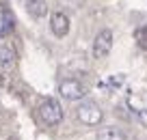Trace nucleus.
Here are the masks:
<instances>
[{
	"instance_id": "obj_1",
	"label": "nucleus",
	"mask_w": 147,
	"mask_h": 140,
	"mask_svg": "<svg viewBox=\"0 0 147 140\" xmlns=\"http://www.w3.org/2000/svg\"><path fill=\"white\" fill-rule=\"evenodd\" d=\"M37 110H39V117H41V121L46 123V125H59V123L63 121V106H61V101L54 99V97L43 99Z\"/></svg>"
},
{
	"instance_id": "obj_2",
	"label": "nucleus",
	"mask_w": 147,
	"mask_h": 140,
	"mask_svg": "<svg viewBox=\"0 0 147 140\" xmlns=\"http://www.w3.org/2000/svg\"><path fill=\"white\" fill-rule=\"evenodd\" d=\"M113 41H115V37H113V30H110V28H102V30L95 35V39H93V45H91L93 58H97V60L106 58V56L110 54V50H113Z\"/></svg>"
},
{
	"instance_id": "obj_3",
	"label": "nucleus",
	"mask_w": 147,
	"mask_h": 140,
	"mask_svg": "<svg viewBox=\"0 0 147 140\" xmlns=\"http://www.w3.org/2000/svg\"><path fill=\"white\" fill-rule=\"evenodd\" d=\"M76 114H78V121L84 123V125H100L102 119H104L102 108L95 104V101H91V99L82 101V104L78 106V110H76Z\"/></svg>"
},
{
	"instance_id": "obj_4",
	"label": "nucleus",
	"mask_w": 147,
	"mask_h": 140,
	"mask_svg": "<svg viewBox=\"0 0 147 140\" xmlns=\"http://www.w3.org/2000/svg\"><path fill=\"white\" fill-rule=\"evenodd\" d=\"M59 93L67 101H80V99H84V95H87V86H84L80 80H76V78H67V80H63L59 84Z\"/></svg>"
},
{
	"instance_id": "obj_5",
	"label": "nucleus",
	"mask_w": 147,
	"mask_h": 140,
	"mask_svg": "<svg viewBox=\"0 0 147 140\" xmlns=\"http://www.w3.org/2000/svg\"><path fill=\"white\" fill-rule=\"evenodd\" d=\"M50 30L54 37H65L69 32V17L63 11H54L50 15Z\"/></svg>"
},
{
	"instance_id": "obj_6",
	"label": "nucleus",
	"mask_w": 147,
	"mask_h": 140,
	"mask_svg": "<svg viewBox=\"0 0 147 140\" xmlns=\"http://www.w3.org/2000/svg\"><path fill=\"white\" fill-rule=\"evenodd\" d=\"M15 50L11 48L9 43H2L0 45V69L2 71H9V69L15 67Z\"/></svg>"
},
{
	"instance_id": "obj_7",
	"label": "nucleus",
	"mask_w": 147,
	"mask_h": 140,
	"mask_svg": "<svg viewBox=\"0 0 147 140\" xmlns=\"http://www.w3.org/2000/svg\"><path fill=\"white\" fill-rule=\"evenodd\" d=\"M24 9H26V13L30 15V17H35V19L43 17V15L48 13L46 0H26V2H24Z\"/></svg>"
},
{
	"instance_id": "obj_8",
	"label": "nucleus",
	"mask_w": 147,
	"mask_h": 140,
	"mask_svg": "<svg viewBox=\"0 0 147 140\" xmlns=\"http://www.w3.org/2000/svg\"><path fill=\"white\" fill-rule=\"evenodd\" d=\"M13 30V15L5 5H0V37L9 35Z\"/></svg>"
},
{
	"instance_id": "obj_9",
	"label": "nucleus",
	"mask_w": 147,
	"mask_h": 140,
	"mask_svg": "<svg viewBox=\"0 0 147 140\" xmlns=\"http://www.w3.org/2000/svg\"><path fill=\"white\" fill-rule=\"evenodd\" d=\"M95 140H125V134L119 129V127L108 125V127H102V129L97 131Z\"/></svg>"
},
{
	"instance_id": "obj_10",
	"label": "nucleus",
	"mask_w": 147,
	"mask_h": 140,
	"mask_svg": "<svg viewBox=\"0 0 147 140\" xmlns=\"http://www.w3.org/2000/svg\"><path fill=\"white\" fill-rule=\"evenodd\" d=\"M59 2H61L63 7H78L82 0H59Z\"/></svg>"
},
{
	"instance_id": "obj_11",
	"label": "nucleus",
	"mask_w": 147,
	"mask_h": 140,
	"mask_svg": "<svg viewBox=\"0 0 147 140\" xmlns=\"http://www.w3.org/2000/svg\"><path fill=\"white\" fill-rule=\"evenodd\" d=\"M9 140H18V138H9Z\"/></svg>"
}]
</instances>
